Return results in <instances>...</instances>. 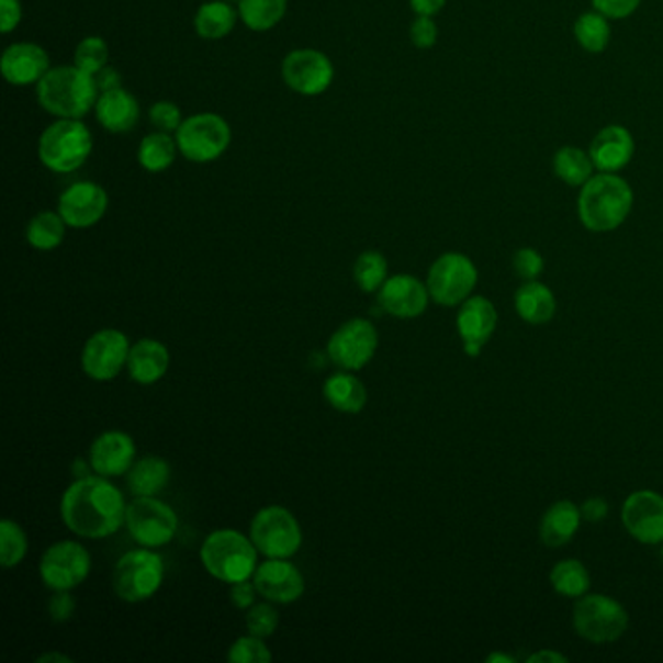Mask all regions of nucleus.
Listing matches in <instances>:
<instances>
[{
  "label": "nucleus",
  "instance_id": "25",
  "mask_svg": "<svg viewBox=\"0 0 663 663\" xmlns=\"http://www.w3.org/2000/svg\"><path fill=\"white\" fill-rule=\"evenodd\" d=\"M170 350L156 339H141L131 347L127 370L131 380L141 385H153L168 374Z\"/></svg>",
  "mask_w": 663,
  "mask_h": 663
},
{
  "label": "nucleus",
  "instance_id": "39",
  "mask_svg": "<svg viewBox=\"0 0 663 663\" xmlns=\"http://www.w3.org/2000/svg\"><path fill=\"white\" fill-rule=\"evenodd\" d=\"M110 63V47L102 37H86L75 49V65L88 75H98Z\"/></svg>",
  "mask_w": 663,
  "mask_h": 663
},
{
  "label": "nucleus",
  "instance_id": "21",
  "mask_svg": "<svg viewBox=\"0 0 663 663\" xmlns=\"http://www.w3.org/2000/svg\"><path fill=\"white\" fill-rule=\"evenodd\" d=\"M88 461L95 475L121 476L128 473L136 461L135 440L121 430H108L92 442Z\"/></svg>",
  "mask_w": 663,
  "mask_h": 663
},
{
  "label": "nucleus",
  "instance_id": "49",
  "mask_svg": "<svg viewBox=\"0 0 663 663\" xmlns=\"http://www.w3.org/2000/svg\"><path fill=\"white\" fill-rule=\"evenodd\" d=\"M580 512L587 524H602L609 516V504L599 496H592L580 506Z\"/></svg>",
  "mask_w": 663,
  "mask_h": 663
},
{
  "label": "nucleus",
  "instance_id": "6",
  "mask_svg": "<svg viewBox=\"0 0 663 663\" xmlns=\"http://www.w3.org/2000/svg\"><path fill=\"white\" fill-rule=\"evenodd\" d=\"M164 559L150 549H136L123 554L113 569V589L125 604H143L158 594L162 587Z\"/></svg>",
  "mask_w": 663,
  "mask_h": 663
},
{
  "label": "nucleus",
  "instance_id": "20",
  "mask_svg": "<svg viewBox=\"0 0 663 663\" xmlns=\"http://www.w3.org/2000/svg\"><path fill=\"white\" fill-rule=\"evenodd\" d=\"M430 292L425 282L418 281L413 274H395L383 282L378 290V304L385 314L400 319H415L423 315L428 307Z\"/></svg>",
  "mask_w": 663,
  "mask_h": 663
},
{
  "label": "nucleus",
  "instance_id": "7",
  "mask_svg": "<svg viewBox=\"0 0 663 663\" xmlns=\"http://www.w3.org/2000/svg\"><path fill=\"white\" fill-rule=\"evenodd\" d=\"M574 630L592 644H611L629 629L630 617L621 602L605 594L580 597L572 611Z\"/></svg>",
  "mask_w": 663,
  "mask_h": 663
},
{
  "label": "nucleus",
  "instance_id": "42",
  "mask_svg": "<svg viewBox=\"0 0 663 663\" xmlns=\"http://www.w3.org/2000/svg\"><path fill=\"white\" fill-rule=\"evenodd\" d=\"M512 269L521 281H539L544 271V259L533 247H521L512 257Z\"/></svg>",
  "mask_w": 663,
  "mask_h": 663
},
{
  "label": "nucleus",
  "instance_id": "5",
  "mask_svg": "<svg viewBox=\"0 0 663 663\" xmlns=\"http://www.w3.org/2000/svg\"><path fill=\"white\" fill-rule=\"evenodd\" d=\"M94 150V138L82 120H59L43 131L37 145L40 160L55 173L80 170Z\"/></svg>",
  "mask_w": 663,
  "mask_h": 663
},
{
  "label": "nucleus",
  "instance_id": "29",
  "mask_svg": "<svg viewBox=\"0 0 663 663\" xmlns=\"http://www.w3.org/2000/svg\"><path fill=\"white\" fill-rule=\"evenodd\" d=\"M170 483V465L158 456H146L128 469L127 486L133 496H156Z\"/></svg>",
  "mask_w": 663,
  "mask_h": 663
},
{
  "label": "nucleus",
  "instance_id": "24",
  "mask_svg": "<svg viewBox=\"0 0 663 663\" xmlns=\"http://www.w3.org/2000/svg\"><path fill=\"white\" fill-rule=\"evenodd\" d=\"M94 110L98 123L113 135L131 133L141 117V108L135 95L123 88L102 92Z\"/></svg>",
  "mask_w": 663,
  "mask_h": 663
},
{
  "label": "nucleus",
  "instance_id": "54",
  "mask_svg": "<svg viewBox=\"0 0 663 663\" xmlns=\"http://www.w3.org/2000/svg\"><path fill=\"white\" fill-rule=\"evenodd\" d=\"M43 662L70 663V662H72V660H70V658H68V655L60 654V652H47V654H43V655H40V658H37V663H43Z\"/></svg>",
  "mask_w": 663,
  "mask_h": 663
},
{
  "label": "nucleus",
  "instance_id": "41",
  "mask_svg": "<svg viewBox=\"0 0 663 663\" xmlns=\"http://www.w3.org/2000/svg\"><path fill=\"white\" fill-rule=\"evenodd\" d=\"M279 611L272 607L271 602L251 605L247 609L246 627L249 634H256L259 638H269L279 629Z\"/></svg>",
  "mask_w": 663,
  "mask_h": 663
},
{
  "label": "nucleus",
  "instance_id": "4",
  "mask_svg": "<svg viewBox=\"0 0 663 663\" xmlns=\"http://www.w3.org/2000/svg\"><path fill=\"white\" fill-rule=\"evenodd\" d=\"M257 554L259 551L251 537H246L236 529H216L204 539L201 547L204 570L224 584L254 578Z\"/></svg>",
  "mask_w": 663,
  "mask_h": 663
},
{
  "label": "nucleus",
  "instance_id": "43",
  "mask_svg": "<svg viewBox=\"0 0 663 663\" xmlns=\"http://www.w3.org/2000/svg\"><path fill=\"white\" fill-rule=\"evenodd\" d=\"M148 120L156 131H162V133H178V128L183 123L181 117V110H179L176 103L171 102H158L154 103L153 108L148 110Z\"/></svg>",
  "mask_w": 663,
  "mask_h": 663
},
{
  "label": "nucleus",
  "instance_id": "11",
  "mask_svg": "<svg viewBox=\"0 0 663 663\" xmlns=\"http://www.w3.org/2000/svg\"><path fill=\"white\" fill-rule=\"evenodd\" d=\"M178 514L170 504L156 496H135L127 506L125 526L135 543L146 549H158L171 543L178 533Z\"/></svg>",
  "mask_w": 663,
  "mask_h": 663
},
{
  "label": "nucleus",
  "instance_id": "27",
  "mask_svg": "<svg viewBox=\"0 0 663 663\" xmlns=\"http://www.w3.org/2000/svg\"><path fill=\"white\" fill-rule=\"evenodd\" d=\"M516 314L529 325L549 324L557 314L553 290L539 281L524 282L514 294Z\"/></svg>",
  "mask_w": 663,
  "mask_h": 663
},
{
  "label": "nucleus",
  "instance_id": "32",
  "mask_svg": "<svg viewBox=\"0 0 663 663\" xmlns=\"http://www.w3.org/2000/svg\"><path fill=\"white\" fill-rule=\"evenodd\" d=\"M549 580L559 596L570 597V599L586 596L592 586V578H589V572L584 566V562L576 561V559H564V561L557 562L549 574Z\"/></svg>",
  "mask_w": 663,
  "mask_h": 663
},
{
  "label": "nucleus",
  "instance_id": "36",
  "mask_svg": "<svg viewBox=\"0 0 663 663\" xmlns=\"http://www.w3.org/2000/svg\"><path fill=\"white\" fill-rule=\"evenodd\" d=\"M574 37H576V42L584 52L594 53V55L604 53L609 42H611L609 18L604 16L597 10L580 14L576 24H574Z\"/></svg>",
  "mask_w": 663,
  "mask_h": 663
},
{
  "label": "nucleus",
  "instance_id": "13",
  "mask_svg": "<svg viewBox=\"0 0 663 663\" xmlns=\"http://www.w3.org/2000/svg\"><path fill=\"white\" fill-rule=\"evenodd\" d=\"M378 342L380 337L375 325L364 317H355L333 333L327 342V355L333 364L349 372H357L374 358Z\"/></svg>",
  "mask_w": 663,
  "mask_h": 663
},
{
  "label": "nucleus",
  "instance_id": "18",
  "mask_svg": "<svg viewBox=\"0 0 663 663\" xmlns=\"http://www.w3.org/2000/svg\"><path fill=\"white\" fill-rule=\"evenodd\" d=\"M254 584L259 596L277 605L294 604L306 592V580L289 559H267L259 564Z\"/></svg>",
  "mask_w": 663,
  "mask_h": 663
},
{
  "label": "nucleus",
  "instance_id": "19",
  "mask_svg": "<svg viewBox=\"0 0 663 663\" xmlns=\"http://www.w3.org/2000/svg\"><path fill=\"white\" fill-rule=\"evenodd\" d=\"M456 325L465 355L476 358L496 332L498 312L485 296H469L460 306Z\"/></svg>",
  "mask_w": 663,
  "mask_h": 663
},
{
  "label": "nucleus",
  "instance_id": "1",
  "mask_svg": "<svg viewBox=\"0 0 663 663\" xmlns=\"http://www.w3.org/2000/svg\"><path fill=\"white\" fill-rule=\"evenodd\" d=\"M127 516L125 496L108 476H82L60 498V518L75 536L103 539L117 533Z\"/></svg>",
  "mask_w": 663,
  "mask_h": 663
},
{
  "label": "nucleus",
  "instance_id": "10",
  "mask_svg": "<svg viewBox=\"0 0 663 663\" xmlns=\"http://www.w3.org/2000/svg\"><path fill=\"white\" fill-rule=\"evenodd\" d=\"M176 141L189 162H214L231 146V125L216 113H199L181 123Z\"/></svg>",
  "mask_w": 663,
  "mask_h": 663
},
{
  "label": "nucleus",
  "instance_id": "50",
  "mask_svg": "<svg viewBox=\"0 0 663 663\" xmlns=\"http://www.w3.org/2000/svg\"><path fill=\"white\" fill-rule=\"evenodd\" d=\"M95 82L100 88V94L110 92V90H117V88H121V75L115 68L105 67L95 75Z\"/></svg>",
  "mask_w": 663,
  "mask_h": 663
},
{
  "label": "nucleus",
  "instance_id": "44",
  "mask_svg": "<svg viewBox=\"0 0 663 663\" xmlns=\"http://www.w3.org/2000/svg\"><path fill=\"white\" fill-rule=\"evenodd\" d=\"M411 42L417 49H432L438 42V26L432 16H417L411 24Z\"/></svg>",
  "mask_w": 663,
  "mask_h": 663
},
{
  "label": "nucleus",
  "instance_id": "47",
  "mask_svg": "<svg viewBox=\"0 0 663 663\" xmlns=\"http://www.w3.org/2000/svg\"><path fill=\"white\" fill-rule=\"evenodd\" d=\"M259 596L256 584L249 580H241L236 584H231V602L234 607L241 611H247L251 605H256V597Z\"/></svg>",
  "mask_w": 663,
  "mask_h": 663
},
{
  "label": "nucleus",
  "instance_id": "53",
  "mask_svg": "<svg viewBox=\"0 0 663 663\" xmlns=\"http://www.w3.org/2000/svg\"><path fill=\"white\" fill-rule=\"evenodd\" d=\"M90 469H92L90 461L86 463L85 460H75V463H72V475L77 476V479H82V476L90 475Z\"/></svg>",
  "mask_w": 663,
  "mask_h": 663
},
{
  "label": "nucleus",
  "instance_id": "9",
  "mask_svg": "<svg viewBox=\"0 0 663 663\" xmlns=\"http://www.w3.org/2000/svg\"><path fill=\"white\" fill-rule=\"evenodd\" d=\"M476 282L479 271L475 263L463 254L448 251L434 261L426 286L438 306L453 307L461 306L473 294Z\"/></svg>",
  "mask_w": 663,
  "mask_h": 663
},
{
  "label": "nucleus",
  "instance_id": "45",
  "mask_svg": "<svg viewBox=\"0 0 663 663\" xmlns=\"http://www.w3.org/2000/svg\"><path fill=\"white\" fill-rule=\"evenodd\" d=\"M642 0H592V7L609 20H625L637 12Z\"/></svg>",
  "mask_w": 663,
  "mask_h": 663
},
{
  "label": "nucleus",
  "instance_id": "48",
  "mask_svg": "<svg viewBox=\"0 0 663 663\" xmlns=\"http://www.w3.org/2000/svg\"><path fill=\"white\" fill-rule=\"evenodd\" d=\"M22 22L20 0H0V27L2 34H10Z\"/></svg>",
  "mask_w": 663,
  "mask_h": 663
},
{
  "label": "nucleus",
  "instance_id": "37",
  "mask_svg": "<svg viewBox=\"0 0 663 663\" xmlns=\"http://www.w3.org/2000/svg\"><path fill=\"white\" fill-rule=\"evenodd\" d=\"M355 282L366 294H372L382 289L383 282L387 281V259L380 251H364L358 257L355 269Z\"/></svg>",
  "mask_w": 663,
  "mask_h": 663
},
{
  "label": "nucleus",
  "instance_id": "8",
  "mask_svg": "<svg viewBox=\"0 0 663 663\" xmlns=\"http://www.w3.org/2000/svg\"><path fill=\"white\" fill-rule=\"evenodd\" d=\"M249 537L267 559H292L302 547L299 519L284 506H267L257 512Z\"/></svg>",
  "mask_w": 663,
  "mask_h": 663
},
{
  "label": "nucleus",
  "instance_id": "51",
  "mask_svg": "<svg viewBox=\"0 0 663 663\" xmlns=\"http://www.w3.org/2000/svg\"><path fill=\"white\" fill-rule=\"evenodd\" d=\"M417 16H436L446 7V0H408Z\"/></svg>",
  "mask_w": 663,
  "mask_h": 663
},
{
  "label": "nucleus",
  "instance_id": "16",
  "mask_svg": "<svg viewBox=\"0 0 663 663\" xmlns=\"http://www.w3.org/2000/svg\"><path fill=\"white\" fill-rule=\"evenodd\" d=\"M110 206V196L105 189L92 181H78L63 191L57 213L70 228L86 231L102 221Z\"/></svg>",
  "mask_w": 663,
  "mask_h": 663
},
{
  "label": "nucleus",
  "instance_id": "31",
  "mask_svg": "<svg viewBox=\"0 0 663 663\" xmlns=\"http://www.w3.org/2000/svg\"><path fill=\"white\" fill-rule=\"evenodd\" d=\"M554 176L570 188H582L596 173L592 156L578 146H562L553 158Z\"/></svg>",
  "mask_w": 663,
  "mask_h": 663
},
{
  "label": "nucleus",
  "instance_id": "15",
  "mask_svg": "<svg viewBox=\"0 0 663 663\" xmlns=\"http://www.w3.org/2000/svg\"><path fill=\"white\" fill-rule=\"evenodd\" d=\"M282 78L300 95H319L333 85L335 68L325 53L296 49L282 60Z\"/></svg>",
  "mask_w": 663,
  "mask_h": 663
},
{
  "label": "nucleus",
  "instance_id": "2",
  "mask_svg": "<svg viewBox=\"0 0 663 663\" xmlns=\"http://www.w3.org/2000/svg\"><path fill=\"white\" fill-rule=\"evenodd\" d=\"M632 204L634 191L629 181L599 171L580 189L578 218L586 231L605 234L621 228L632 213Z\"/></svg>",
  "mask_w": 663,
  "mask_h": 663
},
{
  "label": "nucleus",
  "instance_id": "12",
  "mask_svg": "<svg viewBox=\"0 0 663 663\" xmlns=\"http://www.w3.org/2000/svg\"><path fill=\"white\" fill-rule=\"evenodd\" d=\"M92 570V557L78 541L53 543L40 562V576L53 592H72Z\"/></svg>",
  "mask_w": 663,
  "mask_h": 663
},
{
  "label": "nucleus",
  "instance_id": "34",
  "mask_svg": "<svg viewBox=\"0 0 663 663\" xmlns=\"http://www.w3.org/2000/svg\"><path fill=\"white\" fill-rule=\"evenodd\" d=\"M67 234V222L59 213L35 214L26 228V239L37 251H53L63 244Z\"/></svg>",
  "mask_w": 663,
  "mask_h": 663
},
{
  "label": "nucleus",
  "instance_id": "3",
  "mask_svg": "<svg viewBox=\"0 0 663 663\" xmlns=\"http://www.w3.org/2000/svg\"><path fill=\"white\" fill-rule=\"evenodd\" d=\"M35 86L40 105L59 120H82L94 110L100 98L94 75L77 65L52 68Z\"/></svg>",
  "mask_w": 663,
  "mask_h": 663
},
{
  "label": "nucleus",
  "instance_id": "23",
  "mask_svg": "<svg viewBox=\"0 0 663 663\" xmlns=\"http://www.w3.org/2000/svg\"><path fill=\"white\" fill-rule=\"evenodd\" d=\"M587 153L597 171L617 173L627 168L634 156V136L622 125H607L594 136Z\"/></svg>",
  "mask_w": 663,
  "mask_h": 663
},
{
  "label": "nucleus",
  "instance_id": "55",
  "mask_svg": "<svg viewBox=\"0 0 663 663\" xmlns=\"http://www.w3.org/2000/svg\"><path fill=\"white\" fill-rule=\"evenodd\" d=\"M486 662L512 663V662H514V658H510V655H506V654H491V655H488V658H486Z\"/></svg>",
  "mask_w": 663,
  "mask_h": 663
},
{
  "label": "nucleus",
  "instance_id": "56",
  "mask_svg": "<svg viewBox=\"0 0 663 663\" xmlns=\"http://www.w3.org/2000/svg\"><path fill=\"white\" fill-rule=\"evenodd\" d=\"M662 559H663V547H662Z\"/></svg>",
  "mask_w": 663,
  "mask_h": 663
},
{
  "label": "nucleus",
  "instance_id": "35",
  "mask_svg": "<svg viewBox=\"0 0 663 663\" xmlns=\"http://www.w3.org/2000/svg\"><path fill=\"white\" fill-rule=\"evenodd\" d=\"M289 0H239L241 22L254 32H267L277 26L286 14Z\"/></svg>",
  "mask_w": 663,
  "mask_h": 663
},
{
  "label": "nucleus",
  "instance_id": "28",
  "mask_svg": "<svg viewBox=\"0 0 663 663\" xmlns=\"http://www.w3.org/2000/svg\"><path fill=\"white\" fill-rule=\"evenodd\" d=\"M324 397L335 411L345 415H358L362 413L368 403V392L364 383L357 375L347 372L333 374L325 380Z\"/></svg>",
  "mask_w": 663,
  "mask_h": 663
},
{
  "label": "nucleus",
  "instance_id": "40",
  "mask_svg": "<svg viewBox=\"0 0 663 663\" xmlns=\"http://www.w3.org/2000/svg\"><path fill=\"white\" fill-rule=\"evenodd\" d=\"M228 662L232 663H269L272 660L271 650L265 644V638L256 634L241 637L228 648Z\"/></svg>",
  "mask_w": 663,
  "mask_h": 663
},
{
  "label": "nucleus",
  "instance_id": "38",
  "mask_svg": "<svg viewBox=\"0 0 663 663\" xmlns=\"http://www.w3.org/2000/svg\"><path fill=\"white\" fill-rule=\"evenodd\" d=\"M27 536L14 519L0 521V562L4 569H14L26 559Z\"/></svg>",
  "mask_w": 663,
  "mask_h": 663
},
{
  "label": "nucleus",
  "instance_id": "33",
  "mask_svg": "<svg viewBox=\"0 0 663 663\" xmlns=\"http://www.w3.org/2000/svg\"><path fill=\"white\" fill-rule=\"evenodd\" d=\"M178 150V141L170 133L156 131L145 136L138 146V164L150 173H160L176 162Z\"/></svg>",
  "mask_w": 663,
  "mask_h": 663
},
{
  "label": "nucleus",
  "instance_id": "46",
  "mask_svg": "<svg viewBox=\"0 0 663 663\" xmlns=\"http://www.w3.org/2000/svg\"><path fill=\"white\" fill-rule=\"evenodd\" d=\"M77 611V602L70 592H55L49 599V615L55 622H67Z\"/></svg>",
  "mask_w": 663,
  "mask_h": 663
},
{
  "label": "nucleus",
  "instance_id": "17",
  "mask_svg": "<svg viewBox=\"0 0 663 663\" xmlns=\"http://www.w3.org/2000/svg\"><path fill=\"white\" fill-rule=\"evenodd\" d=\"M622 526L642 544L663 543V496L655 491H637L622 504Z\"/></svg>",
  "mask_w": 663,
  "mask_h": 663
},
{
  "label": "nucleus",
  "instance_id": "57",
  "mask_svg": "<svg viewBox=\"0 0 663 663\" xmlns=\"http://www.w3.org/2000/svg\"><path fill=\"white\" fill-rule=\"evenodd\" d=\"M226 2H231V0H226ZM238 2H239V0H238Z\"/></svg>",
  "mask_w": 663,
  "mask_h": 663
},
{
  "label": "nucleus",
  "instance_id": "52",
  "mask_svg": "<svg viewBox=\"0 0 663 663\" xmlns=\"http://www.w3.org/2000/svg\"><path fill=\"white\" fill-rule=\"evenodd\" d=\"M569 658L566 655L559 654V652H553V650H541V652H537V654L529 655V663H562L566 662Z\"/></svg>",
  "mask_w": 663,
  "mask_h": 663
},
{
  "label": "nucleus",
  "instance_id": "26",
  "mask_svg": "<svg viewBox=\"0 0 663 663\" xmlns=\"http://www.w3.org/2000/svg\"><path fill=\"white\" fill-rule=\"evenodd\" d=\"M582 512L580 506H576L572 501L554 502L553 506H549L541 519L539 526V536L549 549H561L564 544H569L574 536L578 533L582 526Z\"/></svg>",
  "mask_w": 663,
  "mask_h": 663
},
{
  "label": "nucleus",
  "instance_id": "30",
  "mask_svg": "<svg viewBox=\"0 0 663 663\" xmlns=\"http://www.w3.org/2000/svg\"><path fill=\"white\" fill-rule=\"evenodd\" d=\"M238 16L231 2L211 0L196 10L195 32L203 40H222L234 30Z\"/></svg>",
  "mask_w": 663,
  "mask_h": 663
},
{
  "label": "nucleus",
  "instance_id": "14",
  "mask_svg": "<svg viewBox=\"0 0 663 663\" xmlns=\"http://www.w3.org/2000/svg\"><path fill=\"white\" fill-rule=\"evenodd\" d=\"M131 355V342L120 329H102L86 340L80 364L95 382H110L123 372Z\"/></svg>",
  "mask_w": 663,
  "mask_h": 663
},
{
  "label": "nucleus",
  "instance_id": "22",
  "mask_svg": "<svg viewBox=\"0 0 663 663\" xmlns=\"http://www.w3.org/2000/svg\"><path fill=\"white\" fill-rule=\"evenodd\" d=\"M0 68L9 85L32 86L52 70V60L37 43H14L2 55Z\"/></svg>",
  "mask_w": 663,
  "mask_h": 663
}]
</instances>
